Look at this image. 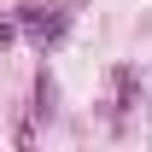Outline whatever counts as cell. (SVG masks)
Segmentation results:
<instances>
[{
  "instance_id": "obj_1",
  "label": "cell",
  "mask_w": 152,
  "mask_h": 152,
  "mask_svg": "<svg viewBox=\"0 0 152 152\" xmlns=\"http://www.w3.org/2000/svg\"><path fill=\"white\" fill-rule=\"evenodd\" d=\"M64 29H70V12L64 6H41V0H29V6H18V35L29 41V47H58L64 41Z\"/></svg>"
},
{
  "instance_id": "obj_2",
  "label": "cell",
  "mask_w": 152,
  "mask_h": 152,
  "mask_svg": "<svg viewBox=\"0 0 152 152\" xmlns=\"http://www.w3.org/2000/svg\"><path fill=\"white\" fill-rule=\"evenodd\" d=\"M12 35H18V23H6V18H0V47H12Z\"/></svg>"
}]
</instances>
